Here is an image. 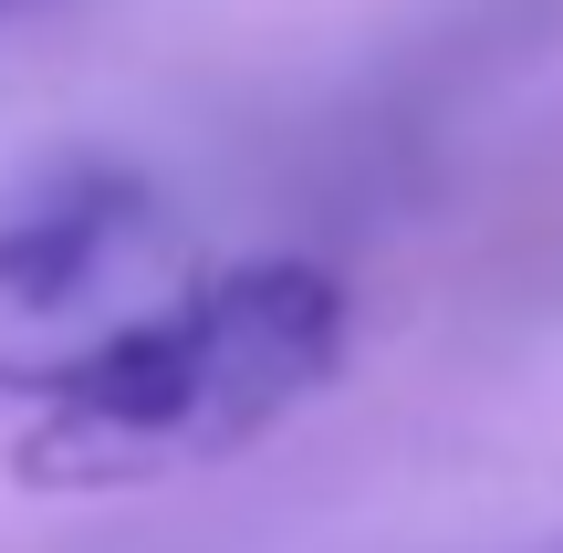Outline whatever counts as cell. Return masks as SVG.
Instances as JSON below:
<instances>
[{
	"label": "cell",
	"instance_id": "cell-1",
	"mask_svg": "<svg viewBox=\"0 0 563 553\" xmlns=\"http://www.w3.org/2000/svg\"><path fill=\"white\" fill-rule=\"evenodd\" d=\"M344 324H355L344 283L313 262H251L188 292V334L209 366V460L262 439L282 408H302L344 366Z\"/></svg>",
	"mask_w": 563,
	"mask_h": 553
},
{
	"label": "cell",
	"instance_id": "cell-2",
	"mask_svg": "<svg viewBox=\"0 0 563 553\" xmlns=\"http://www.w3.org/2000/svg\"><path fill=\"white\" fill-rule=\"evenodd\" d=\"M146 220V178L104 157H63L0 199V303L53 313L115 262V241Z\"/></svg>",
	"mask_w": 563,
	"mask_h": 553
},
{
	"label": "cell",
	"instance_id": "cell-3",
	"mask_svg": "<svg viewBox=\"0 0 563 553\" xmlns=\"http://www.w3.org/2000/svg\"><path fill=\"white\" fill-rule=\"evenodd\" d=\"M0 11H21V0H0Z\"/></svg>",
	"mask_w": 563,
	"mask_h": 553
}]
</instances>
